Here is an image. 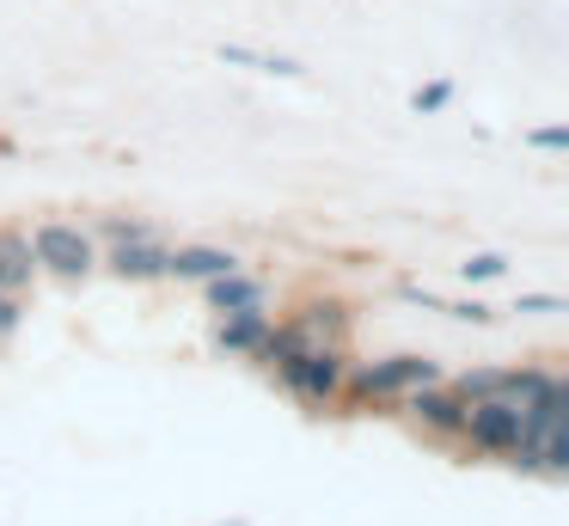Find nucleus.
Instances as JSON below:
<instances>
[{
  "label": "nucleus",
  "mask_w": 569,
  "mask_h": 526,
  "mask_svg": "<svg viewBox=\"0 0 569 526\" xmlns=\"http://www.w3.org/2000/svg\"><path fill=\"white\" fill-rule=\"evenodd\" d=\"M502 269H508L502 251H478V257H466V264H459V276H466V281H496Z\"/></svg>",
  "instance_id": "4468645a"
},
{
  "label": "nucleus",
  "mask_w": 569,
  "mask_h": 526,
  "mask_svg": "<svg viewBox=\"0 0 569 526\" xmlns=\"http://www.w3.org/2000/svg\"><path fill=\"white\" fill-rule=\"evenodd\" d=\"M527 472H569V386L545 379V391L520 410V440H515Z\"/></svg>",
  "instance_id": "f257e3e1"
},
{
  "label": "nucleus",
  "mask_w": 569,
  "mask_h": 526,
  "mask_svg": "<svg viewBox=\"0 0 569 526\" xmlns=\"http://www.w3.org/2000/svg\"><path fill=\"white\" fill-rule=\"evenodd\" d=\"M221 61H233V68H258V73H282V80H300V61L288 56H263V49H246V43H221Z\"/></svg>",
  "instance_id": "f8f14e48"
},
{
  "label": "nucleus",
  "mask_w": 569,
  "mask_h": 526,
  "mask_svg": "<svg viewBox=\"0 0 569 526\" xmlns=\"http://www.w3.org/2000/svg\"><path fill=\"white\" fill-rule=\"evenodd\" d=\"M453 391H459L466 404L502 398V404H515V410H527V404L545 391V374H532V367H508V374H502V367H483V374H466Z\"/></svg>",
  "instance_id": "f03ea898"
},
{
  "label": "nucleus",
  "mask_w": 569,
  "mask_h": 526,
  "mask_svg": "<svg viewBox=\"0 0 569 526\" xmlns=\"http://www.w3.org/2000/svg\"><path fill=\"white\" fill-rule=\"evenodd\" d=\"M227 269H239V257L221 251V245H184V251H166V276H178V281H209V276H227Z\"/></svg>",
  "instance_id": "423d86ee"
},
{
  "label": "nucleus",
  "mask_w": 569,
  "mask_h": 526,
  "mask_svg": "<svg viewBox=\"0 0 569 526\" xmlns=\"http://www.w3.org/2000/svg\"><path fill=\"white\" fill-rule=\"evenodd\" d=\"M520 312H563V300H557V294H527Z\"/></svg>",
  "instance_id": "dca6fc26"
},
{
  "label": "nucleus",
  "mask_w": 569,
  "mask_h": 526,
  "mask_svg": "<svg viewBox=\"0 0 569 526\" xmlns=\"http://www.w3.org/2000/svg\"><path fill=\"white\" fill-rule=\"evenodd\" d=\"M31 257H38L43 269H56V276H87L92 269V239L80 227H68V220H50V227L31 232Z\"/></svg>",
  "instance_id": "7ed1b4c3"
},
{
  "label": "nucleus",
  "mask_w": 569,
  "mask_h": 526,
  "mask_svg": "<svg viewBox=\"0 0 569 526\" xmlns=\"http://www.w3.org/2000/svg\"><path fill=\"white\" fill-rule=\"evenodd\" d=\"M435 379V361L429 355H392V361H368L356 367V391L368 398H386V391H410V386H429Z\"/></svg>",
  "instance_id": "20e7f679"
},
{
  "label": "nucleus",
  "mask_w": 569,
  "mask_h": 526,
  "mask_svg": "<svg viewBox=\"0 0 569 526\" xmlns=\"http://www.w3.org/2000/svg\"><path fill=\"white\" fill-rule=\"evenodd\" d=\"M410 410L429 428H441V435H459V428H466V398H459V391H435V379L429 386H410Z\"/></svg>",
  "instance_id": "0eeeda50"
},
{
  "label": "nucleus",
  "mask_w": 569,
  "mask_h": 526,
  "mask_svg": "<svg viewBox=\"0 0 569 526\" xmlns=\"http://www.w3.org/2000/svg\"><path fill=\"white\" fill-rule=\"evenodd\" d=\"M7 330H19V300L13 294H0V337H7Z\"/></svg>",
  "instance_id": "f3484780"
},
{
  "label": "nucleus",
  "mask_w": 569,
  "mask_h": 526,
  "mask_svg": "<svg viewBox=\"0 0 569 526\" xmlns=\"http://www.w3.org/2000/svg\"><path fill=\"white\" fill-rule=\"evenodd\" d=\"M31 269H38V257H31L26 232H0V294L31 288Z\"/></svg>",
  "instance_id": "9d476101"
},
{
  "label": "nucleus",
  "mask_w": 569,
  "mask_h": 526,
  "mask_svg": "<svg viewBox=\"0 0 569 526\" xmlns=\"http://www.w3.org/2000/svg\"><path fill=\"white\" fill-rule=\"evenodd\" d=\"M466 435L478 440V447H490V453H515L520 410L502 404V398H478V404H466Z\"/></svg>",
  "instance_id": "39448f33"
},
{
  "label": "nucleus",
  "mask_w": 569,
  "mask_h": 526,
  "mask_svg": "<svg viewBox=\"0 0 569 526\" xmlns=\"http://www.w3.org/2000/svg\"><path fill=\"white\" fill-rule=\"evenodd\" d=\"M111 269L123 281H153V276H166V251L153 245V232H148V239H117Z\"/></svg>",
  "instance_id": "6e6552de"
},
{
  "label": "nucleus",
  "mask_w": 569,
  "mask_h": 526,
  "mask_svg": "<svg viewBox=\"0 0 569 526\" xmlns=\"http://www.w3.org/2000/svg\"><path fill=\"white\" fill-rule=\"evenodd\" d=\"M263 337H270V318H263V306H246V312H227V318H221V330H214V343H221V349H233V355L263 349Z\"/></svg>",
  "instance_id": "1a4fd4ad"
},
{
  "label": "nucleus",
  "mask_w": 569,
  "mask_h": 526,
  "mask_svg": "<svg viewBox=\"0 0 569 526\" xmlns=\"http://www.w3.org/2000/svg\"><path fill=\"white\" fill-rule=\"evenodd\" d=\"M209 306H214V312H246V306H263V281L239 276V269L209 276Z\"/></svg>",
  "instance_id": "9b49d317"
},
{
  "label": "nucleus",
  "mask_w": 569,
  "mask_h": 526,
  "mask_svg": "<svg viewBox=\"0 0 569 526\" xmlns=\"http://www.w3.org/2000/svg\"><path fill=\"white\" fill-rule=\"evenodd\" d=\"M447 105H453V80H429V86H417V92H410V110H417V117L447 110Z\"/></svg>",
  "instance_id": "ddd939ff"
},
{
  "label": "nucleus",
  "mask_w": 569,
  "mask_h": 526,
  "mask_svg": "<svg viewBox=\"0 0 569 526\" xmlns=\"http://www.w3.org/2000/svg\"><path fill=\"white\" fill-rule=\"evenodd\" d=\"M527 141L539 147V153H563V147H569V129H563V122H551V129H532Z\"/></svg>",
  "instance_id": "2eb2a0df"
}]
</instances>
